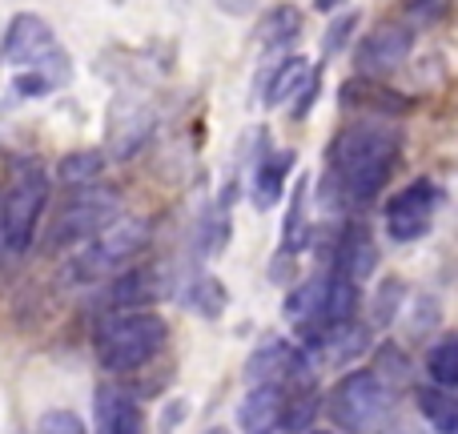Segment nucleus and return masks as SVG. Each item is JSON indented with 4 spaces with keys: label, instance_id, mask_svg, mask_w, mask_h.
I'll return each mask as SVG.
<instances>
[{
    "label": "nucleus",
    "instance_id": "obj_12",
    "mask_svg": "<svg viewBox=\"0 0 458 434\" xmlns=\"http://www.w3.org/2000/svg\"><path fill=\"white\" fill-rule=\"evenodd\" d=\"M310 77H314V69H310V61L301 53L298 56H293V53L277 56V61H269L266 69H261V77H258V101L261 105L290 101L298 89L310 85Z\"/></svg>",
    "mask_w": 458,
    "mask_h": 434
},
{
    "label": "nucleus",
    "instance_id": "obj_22",
    "mask_svg": "<svg viewBox=\"0 0 458 434\" xmlns=\"http://www.w3.org/2000/svg\"><path fill=\"white\" fill-rule=\"evenodd\" d=\"M310 182L298 177V190L290 193V209H285V226H282V253H301L306 245V226H310Z\"/></svg>",
    "mask_w": 458,
    "mask_h": 434
},
{
    "label": "nucleus",
    "instance_id": "obj_2",
    "mask_svg": "<svg viewBox=\"0 0 458 434\" xmlns=\"http://www.w3.org/2000/svg\"><path fill=\"white\" fill-rule=\"evenodd\" d=\"M97 358L109 374H133L165 350L169 326L153 310H113L97 326Z\"/></svg>",
    "mask_w": 458,
    "mask_h": 434
},
{
    "label": "nucleus",
    "instance_id": "obj_4",
    "mask_svg": "<svg viewBox=\"0 0 458 434\" xmlns=\"http://www.w3.org/2000/svg\"><path fill=\"white\" fill-rule=\"evenodd\" d=\"M149 242V226L137 217H117L113 226H105L97 237H89L85 245L72 250V258L64 261L61 282L64 285H93L109 282L117 269H125L137 253Z\"/></svg>",
    "mask_w": 458,
    "mask_h": 434
},
{
    "label": "nucleus",
    "instance_id": "obj_7",
    "mask_svg": "<svg viewBox=\"0 0 458 434\" xmlns=\"http://www.w3.org/2000/svg\"><path fill=\"white\" fill-rule=\"evenodd\" d=\"M0 61L4 64H32V69H53L56 81L69 77V61H64L61 45H56V32L45 16L37 13H16L4 29L0 40Z\"/></svg>",
    "mask_w": 458,
    "mask_h": 434
},
{
    "label": "nucleus",
    "instance_id": "obj_15",
    "mask_svg": "<svg viewBox=\"0 0 458 434\" xmlns=\"http://www.w3.org/2000/svg\"><path fill=\"white\" fill-rule=\"evenodd\" d=\"M378 266V250H374V237L366 234V226H350L346 234L338 237V250H334V269L350 282H366Z\"/></svg>",
    "mask_w": 458,
    "mask_h": 434
},
{
    "label": "nucleus",
    "instance_id": "obj_31",
    "mask_svg": "<svg viewBox=\"0 0 458 434\" xmlns=\"http://www.w3.org/2000/svg\"><path fill=\"white\" fill-rule=\"evenodd\" d=\"M346 0H314V8H322V13H334V8H342Z\"/></svg>",
    "mask_w": 458,
    "mask_h": 434
},
{
    "label": "nucleus",
    "instance_id": "obj_16",
    "mask_svg": "<svg viewBox=\"0 0 458 434\" xmlns=\"http://www.w3.org/2000/svg\"><path fill=\"white\" fill-rule=\"evenodd\" d=\"M285 403H290L285 387H253L250 395H245L237 422H242L250 434H269V427H277V422H282Z\"/></svg>",
    "mask_w": 458,
    "mask_h": 434
},
{
    "label": "nucleus",
    "instance_id": "obj_3",
    "mask_svg": "<svg viewBox=\"0 0 458 434\" xmlns=\"http://www.w3.org/2000/svg\"><path fill=\"white\" fill-rule=\"evenodd\" d=\"M48 206V174L40 161H16L0 193V258H21Z\"/></svg>",
    "mask_w": 458,
    "mask_h": 434
},
{
    "label": "nucleus",
    "instance_id": "obj_9",
    "mask_svg": "<svg viewBox=\"0 0 458 434\" xmlns=\"http://www.w3.org/2000/svg\"><path fill=\"white\" fill-rule=\"evenodd\" d=\"M443 201L435 182H411L386 201V234L394 242H419L435 221V209Z\"/></svg>",
    "mask_w": 458,
    "mask_h": 434
},
{
    "label": "nucleus",
    "instance_id": "obj_19",
    "mask_svg": "<svg viewBox=\"0 0 458 434\" xmlns=\"http://www.w3.org/2000/svg\"><path fill=\"white\" fill-rule=\"evenodd\" d=\"M322 285H326V277H306V282L285 298V318L298 326V334L306 342L322 330Z\"/></svg>",
    "mask_w": 458,
    "mask_h": 434
},
{
    "label": "nucleus",
    "instance_id": "obj_29",
    "mask_svg": "<svg viewBox=\"0 0 458 434\" xmlns=\"http://www.w3.org/2000/svg\"><path fill=\"white\" fill-rule=\"evenodd\" d=\"M354 29H358V13H342L338 21H334L330 29H326V37H322V53H326V56H334V53H338V48L350 40V32H354Z\"/></svg>",
    "mask_w": 458,
    "mask_h": 434
},
{
    "label": "nucleus",
    "instance_id": "obj_18",
    "mask_svg": "<svg viewBox=\"0 0 458 434\" xmlns=\"http://www.w3.org/2000/svg\"><path fill=\"white\" fill-rule=\"evenodd\" d=\"M293 169V153H266L253 169V206L258 209H274L285 193V182H290Z\"/></svg>",
    "mask_w": 458,
    "mask_h": 434
},
{
    "label": "nucleus",
    "instance_id": "obj_23",
    "mask_svg": "<svg viewBox=\"0 0 458 434\" xmlns=\"http://www.w3.org/2000/svg\"><path fill=\"white\" fill-rule=\"evenodd\" d=\"M105 174V157L97 149H77L69 157H61L56 166V182L64 190H85V185H97V177Z\"/></svg>",
    "mask_w": 458,
    "mask_h": 434
},
{
    "label": "nucleus",
    "instance_id": "obj_10",
    "mask_svg": "<svg viewBox=\"0 0 458 434\" xmlns=\"http://www.w3.org/2000/svg\"><path fill=\"white\" fill-rule=\"evenodd\" d=\"M298 379H310L306 354L282 338H266L250 354V362H245V382L250 387H285V382H298Z\"/></svg>",
    "mask_w": 458,
    "mask_h": 434
},
{
    "label": "nucleus",
    "instance_id": "obj_17",
    "mask_svg": "<svg viewBox=\"0 0 458 434\" xmlns=\"http://www.w3.org/2000/svg\"><path fill=\"white\" fill-rule=\"evenodd\" d=\"M342 105L346 109H362V117H370V121H386L406 109L403 97H394L390 89L374 85V81H346L342 85Z\"/></svg>",
    "mask_w": 458,
    "mask_h": 434
},
{
    "label": "nucleus",
    "instance_id": "obj_28",
    "mask_svg": "<svg viewBox=\"0 0 458 434\" xmlns=\"http://www.w3.org/2000/svg\"><path fill=\"white\" fill-rule=\"evenodd\" d=\"M37 434H89L85 422H81V414L72 411H48L45 419L37 422Z\"/></svg>",
    "mask_w": 458,
    "mask_h": 434
},
{
    "label": "nucleus",
    "instance_id": "obj_25",
    "mask_svg": "<svg viewBox=\"0 0 458 434\" xmlns=\"http://www.w3.org/2000/svg\"><path fill=\"white\" fill-rule=\"evenodd\" d=\"M427 374H430V387H438V390L458 387V338L454 334H446V338H438L435 346H430Z\"/></svg>",
    "mask_w": 458,
    "mask_h": 434
},
{
    "label": "nucleus",
    "instance_id": "obj_8",
    "mask_svg": "<svg viewBox=\"0 0 458 434\" xmlns=\"http://www.w3.org/2000/svg\"><path fill=\"white\" fill-rule=\"evenodd\" d=\"M414 48V29L411 24H378V29H370L362 37V45H358L354 53V69L362 72L366 81H382L390 77V72H398L406 64V56H411Z\"/></svg>",
    "mask_w": 458,
    "mask_h": 434
},
{
    "label": "nucleus",
    "instance_id": "obj_24",
    "mask_svg": "<svg viewBox=\"0 0 458 434\" xmlns=\"http://www.w3.org/2000/svg\"><path fill=\"white\" fill-rule=\"evenodd\" d=\"M419 411L438 434H454L458 430V403H454L451 390L419 387Z\"/></svg>",
    "mask_w": 458,
    "mask_h": 434
},
{
    "label": "nucleus",
    "instance_id": "obj_33",
    "mask_svg": "<svg viewBox=\"0 0 458 434\" xmlns=\"http://www.w3.org/2000/svg\"><path fill=\"white\" fill-rule=\"evenodd\" d=\"M314 434H330V430H314Z\"/></svg>",
    "mask_w": 458,
    "mask_h": 434
},
{
    "label": "nucleus",
    "instance_id": "obj_34",
    "mask_svg": "<svg viewBox=\"0 0 458 434\" xmlns=\"http://www.w3.org/2000/svg\"><path fill=\"white\" fill-rule=\"evenodd\" d=\"M403 434H411V430H403Z\"/></svg>",
    "mask_w": 458,
    "mask_h": 434
},
{
    "label": "nucleus",
    "instance_id": "obj_14",
    "mask_svg": "<svg viewBox=\"0 0 458 434\" xmlns=\"http://www.w3.org/2000/svg\"><path fill=\"white\" fill-rule=\"evenodd\" d=\"M97 434H145V411L121 387L97 390Z\"/></svg>",
    "mask_w": 458,
    "mask_h": 434
},
{
    "label": "nucleus",
    "instance_id": "obj_20",
    "mask_svg": "<svg viewBox=\"0 0 458 434\" xmlns=\"http://www.w3.org/2000/svg\"><path fill=\"white\" fill-rule=\"evenodd\" d=\"M298 37H301V13L293 4H274L258 24V45L266 48V53L290 48Z\"/></svg>",
    "mask_w": 458,
    "mask_h": 434
},
{
    "label": "nucleus",
    "instance_id": "obj_6",
    "mask_svg": "<svg viewBox=\"0 0 458 434\" xmlns=\"http://www.w3.org/2000/svg\"><path fill=\"white\" fill-rule=\"evenodd\" d=\"M121 217V193L109 185H85V190H72V198L56 209L53 226L45 234V250L61 253V250H77L89 237H97L105 226Z\"/></svg>",
    "mask_w": 458,
    "mask_h": 434
},
{
    "label": "nucleus",
    "instance_id": "obj_1",
    "mask_svg": "<svg viewBox=\"0 0 458 434\" xmlns=\"http://www.w3.org/2000/svg\"><path fill=\"white\" fill-rule=\"evenodd\" d=\"M398 161V137L382 121H358L346 125L326 149V182L346 206L378 198L390 182V169Z\"/></svg>",
    "mask_w": 458,
    "mask_h": 434
},
{
    "label": "nucleus",
    "instance_id": "obj_13",
    "mask_svg": "<svg viewBox=\"0 0 458 434\" xmlns=\"http://www.w3.org/2000/svg\"><path fill=\"white\" fill-rule=\"evenodd\" d=\"M161 298L157 269L137 266V269H117L105 285V302L109 310H153V302Z\"/></svg>",
    "mask_w": 458,
    "mask_h": 434
},
{
    "label": "nucleus",
    "instance_id": "obj_32",
    "mask_svg": "<svg viewBox=\"0 0 458 434\" xmlns=\"http://www.w3.org/2000/svg\"><path fill=\"white\" fill-rule=\"evenodd\" d=\"M206 434H233V430H225V427H209Z\"/></svg>",
    "mask_w": 458,
    "mask_h": 434
},
{
    "label": "nucleus",
    "instance_id": "obj_26",
    "mask_svg": "<svg viewBox=\"0 0 458 434\" xmlns=\"http://www.w3.org/2000/svg\"><path fill=\"white\" fill-rule=\"evenodd\" d=\"M403 298H406V285L398 282V277H390V282H382L378 285V294H374V306H370V314H374V322L378 326H386L390 318L403 310Z\"/></svg>",
    "mask_w": 458,
    "mask_h": 434
},
{
    "label": "nucleus",
    "instance_id": "obj_5",
    "mask_svg": "<svg viewBox=\"0 0 458 434\" xmlns=\"http://www.w3.org/2000/svg\"><path fill=\"white\" fill-rule=\"evenodd\" d=\"M326 414L346 434H382L394 419V390L374 370H350L334 382Z\"/></svg>",
    "mask_w": 458,
    "mask_h": 434
},
{
    "label": "nucleus",
    "instance_id": "obj_27",
    "mask_svg": "<svg viewBox=\"0 0 458 434\" xmlns=\"http://www.w3.org/2000/svg\"><path fill=\"white\" fill-rule=\"evenodd\" d=\"M193 306L201 310L206 318H217L225 306V290L217 277H198V285H193Z\"/></svg>",
    "mask_w": 458,
    "mask_h": 434
},
{
    "label": "nucleus",
    "instance_id": "obj_30",
    "mask_svg": "<svg viewBox=\"0 0 458 434\" xmlns=\"http://www.w3.org/2000/svg\"><path fill=\"white\" fill-rule=\"evenodd\" d=\"M253 4H258V0H217V8H222V13H229V16H245Z\"/></svg>",
    "mask_w": 458,
    "mask_h": 434
},
{
    "label": "nucleus",
    "instance_id": "obj_11",
    "mask_svg": "<svg viewBox=\"0 0 458 434\" xmlns=\"http://www.w3.org/2000/svg\"><path fill=\"white\" fill-rule=\"evenodd\" d=\"M310 350H314L322 362L342 366V362H354L370 350V326L358 322V318H346V322H334L322 326V330L310 338Z\"/></svg>",
    "mask_w": 458,
    "mask_h": 434
},
{
    "label": "nucleus",
    "instance_id": "obj_21",
    "mask_svg": "<svg viewBox=\"0 0 458 434\" xmlns=\"http://www.w3.org/2000/svg\"><path fill=\"white\" fill-rule=\"evenodd\" d=\"M354 314H358V285L334 269L322 285V326L346 322V318H354Z\"/></svg>",
    "mask_w": 458,
    "mask_h": 434
}]
</instances>
